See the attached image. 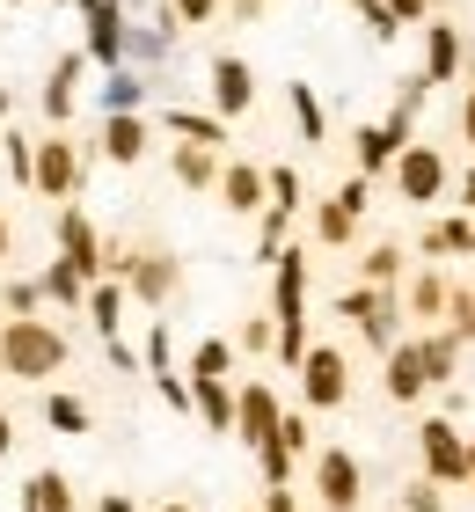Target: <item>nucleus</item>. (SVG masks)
I'll use <instances>...</instances> for the list:
<instances>
[{
	"label": "nucleus",
	"mask_w": 475,
	"mask_h": 512,
	"mask_svg": "<svg viewBox=\"0 0 475 512\" xmlns=\"http://www.w3.org/2000/svg\"><path fill=\"white\" fill-rule=\"evenodd\" d=\"M154 388L169 395V410H190V381H176V374H154Z\"/></svg>",
	"instance_id": "nucleus-44"
},
{
	"label": "nucleus",
	"mask_w": 475,
	"mask_h": 512,
	"mask_svg": "<svg viewBox=\"0 0 475 512\" xmlns=\"http://www.w3.org/2000/svg\"><path fill=\"white\" fill-rule=\"evenodd\" d=\"M468 491H475V439H468Z\"/></svg>",
	"instance_id": "nucleus-52"
},
{
	"label": "nucleus",
	"mask_w": 475,
	"mask_h": 512,
	"mask_svg": "<svg viewBox=\"0 0 475 512\" xmlns=\"http://www.w3.org/2000/svg\"><path fill=\"white\" fill-rule=\"evenodd\" d=\"M380 8H388L395 22H424V15H432V0H380Z\"/></svg>",
	"instance_id": "nucleus-43"
},
{
	"label": "nucleus",
	"mask_w": 475,
	"mask_h": 512,
	"mask_svg": "<svg viewBox=\"0 0 475 512\" xmlns=\"http://www.w3.org/2000/svg\"><path fill=\"white\" fill-rule=\"evenodd\" d=\"M161 512H190V505H161Z\"/></svg>",
	"instance_id": "nucleus-53"
},
{
	"label": "nucleus",
	"mask_w": 475,
	"mask_h": 512,
	"mask_svg": "<svg viewBox=\"0 0 475 512\" xmlns=\"http://www.w3.org/2000/svg\"><path fill=\"white\" fill-rule=\"evenodd\" d=\"M461 213H475V169L461 176Z\"/></svg>",
	"instance_id": "nucleus-47"
},
{
	"label": "nucleus",
	"mask_w": 475,
	"mask_h": 512,
	"mask_svg": "<svg viewBox=\"0 0 475 512\" xmlns=\"http://www.w3.org/2000/svg\"><path fill=\"white\" fill-rule=\"evenodd\" d=\"M190 410H198L212 432H234V388L227 381H190Z\"/></svg>",
	"instance_id": "nucleus-23"
},
{
	"label": "nucleus",
	"mask_w": 475,
	"mask_h": 512,
	"mask_svg": "<svg viewBox=\"0 0 475 512\" xmlns=\"http://www.w3.org/2000/svg\"><path fill=\"white\" fill-rule=\"evenodd\" d=\"M461 66H468V52H461V30L454 22H432L424 30V81H461Z\"/></svg>",
	"instance_id": "nucleus-14"
},
{
	"label": "nucleus",
	"mask_w": 475,
	"mask_h": 512,
	"mask_svg": "<svg viewBox=\"0 0 475 512\" xmlns=\"http://www.w3.org/2000/svg\"><path fill=\"white\" fill-rule=\"evenodd\" d=\"M169 15H176V30H183V22H212L220 0H169Z\"/></svg>",
	"instance_id": "nucleus-39"
},
{
	"label": "nucleus",
	"mask_w": 475,
	"mask_h": 512,
	"mask_svg": "<svg viewBox=\"0 0 475 512\" xmlns=\"http://www.w3.org/2000/svg\"><path fill=\"white\" fill-rule=\"evenodd\" d=\"M88 15V59L95 66H117L125 59V0H74Z\"/></svg>",
	"instance_id": "nucleus-11"
},
{
	"label": "nucleus",
	"mask_w": 475,
	"mask_h": 512,
	"mask_svg": "<svg viewBox=\"0 0 475 512\" xmlns=\"http://www.w3.org/2000/svg\"><path fill=\"white\" fill-rule=\"evenodd\" d=\"M410 125H417V118L388 110L380 125H359V132H351V161H359V176H380V169H395V154L410 147Z\"/></svg>",
	"instance_id": "nucleus-7"
},
{
	"label": "nucleus",
	"mask_w": 475,
	"mask_h": 512,
	"mask_svg": "<svg viewBox=\"0 0 475 512\" xmlns=\"http://www.w3.org/2000/svg\"><path fill=\"white\" fill-rule=\"evenodd\" d=\"M103 512H132V498H103Z\"/></svg>",
	"instance_id": "nucleus-50"
},
{
	"label": "nucleus",
	"mask_w": 475,
	"mask_h": 512,
	"mask_svg": "<svg viewBox=\"0 0 475 512\" xmlns=\"http://www.w3.org/2000/svg\"><path fill=\"white\" fill-rule=\"evenodd\" d=\"M227 366H234V344L227 337H205L198 352H190V381H227Z\"/></svg>",
	"instance_id": "nucleus-30"
},
{
	"label": "nucleus",
	"mask_w": 475,
	"mask_h": 512,
	"mask_svg": "<svg viewBox=\"0 0 475 512\" xmlns=\"http://www.w3.org/2000/svg\"><path fill=\"white\" fill-rule=\"evenodd\" d=\"M432 8H439V0H432Z\"/></svg>",
	"instance_id": "nucleus-57"
},
{
	"label": "nucleus",
	"mask_w": 475,
	"mask_h": 512,
	"mask_svg": "<svg viewBox=\"0 0 475 512\" xmlns=\"http://www.w3.org/2000/svg\"><path fill=\"white\" fill-rule=\"evenodd\" d=\"M15 447V425H8V410H0V454H8Z\"/></svg>",
	"instance_id": "nucleus-48"
},
{
	"label": "nucleus",
	"mask_w": 475,
	"mask_h": 512,
	"mask_svg": "<svg viewBox=\"0 0 475 512\" xmlns=\"http://www.w3.org/2000/svg\"><path fill=\"white\" fill-rule=\"evenodd\" d=\"M212 191H220V205H227V213H242V220L264 213V169H256V161H227Z\"/></svg>",
	"instance_id": "nucleus-13"
},
{
	"label": "nucleus",
	"mask_w": 475,
	"mask_h": 512,
	"mask_svg": "<svg viewBox=\"0 0 475 512\" xmlns=\"http://www.w3.org/2000/svg\"><path fill=\"white\" fill-rule=\"evenodd\" d=\"M402 512H446V498H439V483H432V476H417L410 491H402Z\"/></svg>",
	"instance_id": "nucleus-38"
},
{
	"label": "nucleus",
	"mask_w": 475,
	"mask_h": 512,
	"mask_svg": "<svg viewBox=\"0 0 475 512\" xmlns=\"http://www.w3.org/2000/svg\"><path fill=\"white\" fill-rule=\"evenodd\" d=\"M234 344H242V352H271V344H278V322H271V315H249Z\"/></svg>",
	"instance_id": "nucleus-37"
},
{
	"label": "nucleus",
	"mask_w": 475,
	"mask_h": 512,
	"mask_svg": "<svg viewBox=\"0 0 475 512\" xmlns=\"http://www.w3.org/2000/svg\"><path fill=\"white\" fill-rule=\"evenodd\" d=\"M446 300H454L446 271H417L410 286H402V315H417V322H439V315H446Z\"/></svg>",
	"instance_id": "nucleus-18"
},
{
	"label": "nucleus",
	"mask_w": 475,
	"mask_h": 512,
	"mask_svg": "<svg viewBox=\"0 0 475 512\" xmlns=\"http://www.w3.org/2000/svg\"><path fill=\"white\" fill-rule=\"evenodd\" d=\"M0 161H8L15 183H30V139H22V132H0Z\"/></svg>",
	"instance_id": "nucleus-36"
},
{
	"label": "nucleus",
	"mask_w": 475,
	"mask_h": 512,
	"mask_svg": "<svg viewBox=\"0 0 475 512\" xmlns=\"http://www.w3.org/2000/svg\"><path fill=\"white\" fill-rule=\"evenodd\" d=\"M161 125L183 132V147H227V118H205V110H161Z\"/></svg>",
	"instance_id": "nucleus-20"
},
{
	"label": "nucleus",
	"mask_w": 475,
	"mask_h": 512,
	"mask_svg": "<svg viewBox=\"0 0 475 512\" xmlns=\"http://www.w3.org/2000/svg\"><path fill=\"white\" fill-rule=\"evenodd\" d=\"M66 8H74V0H66Z\"/></svg>",
	"instance_id": "nucleus-56"
},
{
	"label": "nucleus",
	"mask_w": 475,
	"mask_h": 512,
	"mask_svg": "<svg viewBox=\"0 0 475 512\" xmlns=\"http://www.w3.org/2000/svg\"><path fill=\"white\" fill-rule=\"evenodd\" d=\"M8 8H22V0H8Z\"/></svg>",
	"instance_id": "nucleus-54"
},
{
	"label": "nucleus",
	"mask_w": 475,
	"mask_h": 512,
	"mask_svg": "<svg viewBox=\"0 0 475 512\" xmlns=\"http://www.w3.org/2000/svg\"><path fill=\"white\" fill-rule=\"evenodd\" d=\"M147 359H154V374H169V330H154V337H147Z\"/></svg>",
	"instance_id": "nucleus-45"
},
{
	"label": "nucleus",
	"mask_w": 475,
	"mask_h": 512,
	"mask_svg": "<svg viewBox=\"0 0 475 512\" xmlns=\"http://www.w3.org/2000/svg\"><path fill=\"white\" fill-rule=\"evenodd\" d=\"M44 417H52L66 439H81V432H88V403H81V395H52V403H44Z\"/></svg>",
	"instance_id": "nucleus-34"
},
{
	"label": "nucleus",
	"mask_w": 475,
	"mask_h": 512,
	"mask_svg": "<svg viewBox=\"0 0 475 512\" xmlns=\"http://www.w3.org/2000/svg\"><path fill=\"white\" fill-rule=\"evenodd\" d=\"M66 366V337L59 330H44L37 315H8L0 322V374H15V381H52Z\"/></svg>",
	"instance_id": "nucleus-1"
},
{
	"label": "nucleus",
	"mask_w": 475,
	"mask_h": 512,
	"mask_svg": "<svg viewBox=\"0 0 475 512\" xmlns=\"http://www.w3.org/2000/svg\"><path fill=\"white\" fill-rule=\"evenodd\" d=\"M337 198L351 205V213H366V205H373V176H351V183H344V191H337Z\"/></svg>",
	"instance_id": "nucleus-42"
},
{
	"label": "nucleus",
	"mask_w": 475,
	"mask_h": 512,
	"mask_svg": "<svg viewBox=\"0 0 475 512\" xmlns=\"http://www.w3.org/2000/svg\"><path fill=\"white\" fill-rule=\"evenodd\" d=\"M212 118H249V110H256V74H249V59H234V52H220V59H212Z\"/></svg>",
	"instance_id": "nucleus-10"
},
{
	"label": "nucleus",
	"mask_w": 475,
	"mask_h": 512,
	"mask_svg": "<svg viewBox=\"0 0 475 512\" xmlns=\"http://www.w3.org/2000/svg\"><path fill=\"white\" fill-rule=\"evenodd\" d=\"M22 512H74V491H66V476L59 469H44L22 483Z\"/></svg>",
	"instance_id": "nucleus-27"
},
{
	"label": "nucleus",
	"mask_w": 475,
	"mask_h": 512,
	"mask_svg": "<svg viewBox=\"0 0 475 512\" xmlns=\"http://www.w3.org/2000/svg\"><path fill=\"white\" fill-rule=\"evenodd\" d=\"M285 103H293V125H300V139H307V147H322V139H329L322 96H315V88H307V81H285Z\"/></svg>",
	"instance_id": "nucleus-22"
},
{
	"label": "nucleus",
	"mask_w": 475,
	"mask_h": 512,
	"mask_svg": "<svg viewBox=\"0 0 475 512\" xmlns=\"http://www.w3.org/2000/svg\"><path fill=\"white\" fill-rule=\"evenodd\" d=\"M380 359H388V381H380L388 403H417V395L432 388V381H424V359H417V337H402L395 352H380Z\"/></svg>",
	"instance_id": "nucleus-16"
},
{
	"label": "nucleus",
	"mask_w": 475,
	"mask_h": 512,
	"mask_svg": "<svg viewBox=\"0 0 475 512\" xmlns=\"http://www.w3.org/2000/svg\"><path fill=\"white\" fill-rule=\"evenodd\" d=\"M359 286H402V249L395 242H380L359 256Z\"/></svg>",
	"instance_id": "nucleus-29"
},
{
	"label": "nucleus",
	"mask_w": 475,
	"mask_h": 512,
	"mask_svg": "<svg viewBox=\"0 0 475 512\" xmlns=\"http://www.w3.org/2000/svg\"><path fill=\"white\" fill-rule=\"evenodd\" d=\"M169 169H176L183 191H212V183H220V154H212V147H176Z\"/></svg>",
	"instance_id": "nucleus-25"
},
{
	"label": "nucleus",
	"mask_w": 475,
	"mask_h": 512,
	"mask_svg": "<svg viewBox=\"0 0 475 512\" xmlns=\"http://www.w3.org/2000/svg\"><path fill=\"white\" fill-rule=\"evenodd\" d=\"M30 183L44 198H74L81 191V154H74V139H37L30 147Z\"/></svg>",
	"instance_id": "nucleus-9"
},
{
	"label": "nucleus",
	"mask_w": 475,
	"mask_h": 512,
	"mask_svg": "<svg viewBox=\"0 0 475 512\" xmlns=\"http://www.w3.org/2000/svg\"><path fill=\"white\" fill-rule=\"evenodd\" d=\"M315 491H322V505H329V512H359V491H366L359 454L322 447V454H315Z\"/></svg>",
	"instance_id": "nucleus-8"
},
{
	"label": "nucleus",
	"mask_w": 475,
	"mask_h": 512,
	"mask_svg": "<svg viewBox=\"0 0 475 512\" xmlns=\"http://www.w3.org/2000/svg\"><path fill=\"white\" fill-rule=\"evenodd\" d=\"M0 264H8V213H0Z\"/></svg>",
	"instance_id": "nucleus-49"
},
{
	"label": "nucleus",
	"mask_w": 475,
	"mask_h": 512,
	"mask_svg": "<svg viewBox=\"0 0 475 512\" xmlns=\"http://www.w3.org/2000/svg\"><path fill=\"white\" fill-rule=\"evenodd\" d=\"M59 256H66V264H74L88 286H95V271H103V235L88 227L81 205H66V213H59Z\"/></svg>",
	"instance_id": "nucleus-12"
},
{
	"label": "nucleus",
	"mask_w": 475,
	"mask_h": 512,
	"mask_svg": "<svg viewBox=\"0 0 475 512\" xmlns=\"http://www.w3.org/2000/svg\"><path fill=\"white\" fill-rule=\"evenodd\" d=\"M81 308H88V322H95V337H103V344H117V322H125V286H110V278H95Z\"/></svg>",
	"instance_id": "nucleus-21"
},
{
	"label": "nucleus",
	"mask_w": 475,
	"mask_h": 512,
	"mask_svg": "<svg viewBox=\"0 0 475 512\" xmlns=\"http://www.w3.org/2000/svg\"><path fill=\"white\" fill-rule=\"evenodd\" d=\"M278 447L285 454H307V417H278Z\"/></svg>",
	"instance_id": "nucleus-41"
},
{
	"label": "nucleus",
	"mask_w": 475,
	"mask_h": 512,
	"mask_svg": "<svg viewBox=\"0 0 475 512\" xmlns=\"http://www.w3.org/2000/svg\"><path fill=\"white\" fill-rule=\"evenodd\" d=\"M337 315L359 322V337L373 352H395L402 344V293L395 286H351V293H337Z\"/></svg>",
	"instance_id": "nucleus-2"
},
{
	"label": "nucleus",
	"mask_w": 475,
	"mask_h": 512,
	"mask_svg": "<svg viewBox=\"0 0 475 512\" xmlns=\"http://www.w3.org/2000/svg\"><path fill=\"white\" fill-rule=\"evenodd\" d=\"M417 454H424V476L439 483H468V439H461V425L454 417H424L417 425Z\"/></svg>",
	"instance_id": "nucleus-5"
},
{
	"label": "nucleus",
	"mask_w": 475,
	"mask_h": 512,
	"mask_svg": "<svg viewBox=\"0 0 475 512\" xmlns=\"http://www.w3.org/2000/svg\"><path fill=\"white\" fill-rule=\"evenodd\" d=\"M446 330H454L461 344H475V286H454V300H446Z\"/></svg>",
	"instance_id": "nucleus-35"
},
{
	"label": "nucleus",
	"mask_w": 475,
	"mask_h": 512,
	"mask_svg": "<svg viewBox=\"0 0 475 512\" xmlns=\"http://www.w3.org/2000/svg\"><path fill=\"white\" fill-rule=\"evenodd\" d=\"M351 235H359V213H351L344 198H322V205H315V242H322V249H344Z\"/></svg>",
	"instance_id": "nucleus-26"
},
{
	"label": "nucleus",
	"mask_w": 475,
	"mask_h": 512,
	"mask_svg": "<svg viewBox=\"0 0 475 512\" xmlns=\"http://www.w3.org/2000/svg\"><path fill=\"white\" fill-rule=\"evenodd\" d=\"M278 395H271V381H249V388H234V439H242L249 454H264L271 439H278Z\"/></svg>",
	"instance_id": "nucleus-6"
},
{
	"label": "nucleus",
	"mask_w": 475,
	"mask_h": 512,
	"mask_svg": "<svg viewBox=\"0 0 475 512\" xmlns=\"http://www.w3.org/2000/svg\"><path fill=\"white\" fill-rule=\"evenodd\" d=\"M95 154H110L117 169L147 161V118H139V110H117V118H103V147H95Z\"/></svg>",
	"instance_id": "nucleus-15"
},
{
	"label": "nucleus",
	"mask_w": 475,
	"mask_h": 512,
	"mask_svg": "<svg viewBox=\"0 0 475 512\" xmlns=\"http://www.w3.org/2000/svg\"><path fill=\"white\" fill-rule=\"evenodd\" d=\"M147 103V74H132V66H110L103 74V110L117 118V110H139Z\"/></svg>",
	"instance_id": "nucleus-28"
},
{
	"label": "nucleus",
	"mask_w": 475,
	"mask_h": 512,
	"mask_svg": "<svg viewBox=\"0 0 475 512\" xmlns=\"http://www.w3.org/2000/svg\"><path fill=\"white\" fill-rule=\"evenodd\" d=\"M264 512H300V505H293V491H285V483H271V491H264Z\"/></svg>",
	"instance_id": "nucleus-46"
},
{
	"label": "nucleus",
	"mask_w": 475,
	"mask_h": 512,
	"mask_svg": "<svg viewBox=\"0 0 475 512\" xmlns=\"http://www.w3.org/2000/svg\"><path fill=\"white\" fill-rule=\"evenodd\" d=\"M37 286L52 293V300H66V308H81V300H88V278H81L74 264H66V256H59V264H52V271L37 278Z\"/></svg>",
	"instance_id": "nucleus-32"
},
{
	"label": "nucleus",
	"mask_w": 475,
	"mask_h": 512,
	"mask_svg": "<svg viewBox=\"0 0 475 512\" xmlns=\"http://www.w3.org/2000/svg\"><path fill=\"white\" fill-rule=\"evenodd\" d=\"M37 300H44V286H37V278H15V286L0 293V308H37Z\"/></svg>",
	"instance_id": "nucleus-40"
},
{
	"label": "nucleus",
	"mask_w": 475,
	"mask_h": 512,
	"mask_svg": "<svg viewBox=\"0 0 475 512\" xmlns=\"http://www.w3.org/2000/svg\"><path fill=\"white\" fill-rule=\"evenodd\" d=\"M417 359H424V381H432V388H446V381L461 374V337H454V330L417 337Z\"/></svg>",
	"instance_id": "nucleus-19"
},
{
	"label": "nucleus",
	"mask_w": 475,
	"mask_h": 512,
	"mask_svg": "<svg viewBox=\"0 0 475 512\" xmlns=\"http://www.w3.org/2000/svg\"><path fill=\"white\" fill-rule=\"evenodd\" d=\"M256 8H264V0H234V15H256Z\"/></svg>",
	"instance_id": "nucleus-51"
},
{
	"label": "nucleus",
	"mask_w": 475,
	"mask_h": 512,
	"mask_svg": "<svg viewBox=\"0 0 475 512\" xmlns=\"http://www.w3.org/2000/svg\"><path fill=\"white\" fill-rule=\"evenodd\" d=\"M424 256H475V220H432L424 227Z\"/></svg>",
	"instance_id": "nucleus-24"
},
{
	"label": "nucleus",
	"mask_w": 475,
	"mask_h": 512,
	"mask_svg": "<svg viewBox=\"0 0 475 512\" xmlns=\"http://www.w3.org/2000/svg\"><path fill=\"white\" fill-rule=\"evenodd\" d=\"M300 395H307V410H344L351 403V366L337 344H307V359H300Z\"/></svg>",
	"instance_id": "nucleus-4"
},
{
	"label": "nucleus",
	"mask_w": 475,
	"mask_h": 512,
	"mask_svg": "<svg viewBox=\"0 0 475 512\" xmlns=\"http://www.w3.org/2000/svg\"><path fill=\"white\" fill-rule=\"evenodd\" d=\"M132 286L147 300H169L176 293V264H169V256H147V264H132Z\"/></svg>",
	"instance_id": "nucleus-31"
},
{
	"label": "nucleus",
	"mask_w": 475,
	"mask_h": 512,
	"mask_svg": "<svg viewBox=\"0 0 475 512\" xmlns=\"http://www.w3.org/2000/svg\"><path fill=\"white\" fill-rule=\"evenodd\" d=\"M395 198L402 205H439L446 191H454V161H446L439 147H424V139H410V147L395 154Z\"/></svg>",
	"instance_id": "nucleus-3"
},
{
	"label": "nucleus",
	"mask_w": 475,
	"mask_h": 512,
	"mask_svg": "<svg viewBox=\"0 0 475 512\" xmlns=\"http://www.w3.org/2000/svg\"><path fill=\"white\" fill-rule=\"evenodd\" d=\"M81 74H88V52H66L52 66V81H44V118H74L81 103Z\"/></svg>",
	"instance_id": "nucleus-17"
},
{
	"label": "nucleus",
	"mask_w": 475,
	"mask_h": 512,
	"mask_svg": "<svg viewBox=\"0 0 475 512\" xmlns=\"http://www.w3.org/2000/svg\"><path fill=\"white\" fill-rule=\"evenodd\" d=\"M264 191H271L264 205H278V213H300V205H307V198H300V169H285V161H278V169H264Z\"/></svg>",
	"instance_id": "nucleus-33"
},
{
	"label": "nucleus",
	"mask_w": 475,
	"mask_h": 512,
	"mask_svg": "<svg viewBox=\"0 0 475 512\" xmlns=\"http://www.w3.org/2000/svg\"><path fill=\"white\" fill-rule=\"evenodd\" d=\"M468 74H475V59H468Z\"/></svg>",
	"instance_id": "nucleus-55"
}]
</instances>
